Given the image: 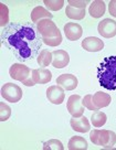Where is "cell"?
Returning <instances> with one entry per match:
<instances>
[{
  "label": "cell",
  "mask_w": 116,
  "mask_h": 150,
  "mask_svg": "<svg viewBox=\"0 0 116 150\" xmlns=\"http://www.w3.org/2000/svg\"><path fill=\"white\" fill-rule=\"evenodd\" d=\"M1 42L19 61L26 62L39 55L43 41L32 23H10L1 31Z\"/></svg>",
  "instance_id": "obj_1"
},
{
  "label": "cell",
  "mask_w": 116,
  "mask_h": 150,
  "mask_svg": "<svg viewBox=\"0 0 116 150\" xmlns=\"http://www.w3.org/2000/svg\"><path fill=\"white\" fill-rule=\"evenodd\" d=\"M97 79L100 85L108 91L116 89V56L105 57L97 67Z\"/></svg>",
  "instance_id": "obj_2"
},
{
  "label": "cell",
  "mask_w": 116,
  "mask_h": 150,
  "mask_svg": "<svg viewBox=\"0 0 116 150\" xmlns=\"http://www.w3.org/2000/svg\"><path fill=\"white\" fill-rule=\"evenodd\" d=\"M90 139L94 145L108 149L116 144V134L106 129H93L90 132Z\"/></svg>",
  "instance_id": "obj_3"
},
{
  "label": "cell",
  "mask_w": 116,
  "mask_h": 150,
  "mask_svg": "<svg viewBox=\"0 0 116 150\" xmlns=\"http://www.w3.org/2000/svg\"><path fill=\"white\" fill-rule=\"evenodd\" d=\"M1 96L10 103H18L22 97V89L14 83H6L1 87Z\"/></svg>",
  "instance_id": "obj_4"
},
{
  "label": "cell",
  "mask_w": 116,
  "mask_h": 150,
  "mask_svg": "<svg viewBox=\"0 0 116 150\" xmlns=\"http://www.w3.org/2000/svg\"><path fill=\"white\" fill-rule=\"evenodd\" d=\"M37 29L42 38H53L60 31L52 19H43L37 23Z\"/></svg>",
  "instance_id": "obj_5"
},
{
  "label": "cell",
  "mask_w": 116,
  "mask_h": 150,
  "mask_svg": "<svg viewBox=\"0 0 116 150\" xmlns=\"http://www.w3.org/2000/svg\"><path fill=\"white\" fill-rule=\"evenodd\" d=\"M31 73H32V70L27 65L21 64V63H14L10 66L9 70L10 76L14 80L19 81V82H23L27 79H29L31 76Z\"/></svg>",
  "instance_id": "obj_6"
},
{
  "label": "cell",
  "mask_w": 116,
  "mask_h": 150,
  "mask_svg": "<svg viewBox=\"0 0 116 150\" xmlns=\"http://www.w3.org/2000/svg\"><path fill=\"white\" fill-rule=\"evenodd\" d=\"M66 108H68L70 114L72 115V117L74 118L83 116L84 110H85L80 95H71L69 97V99H68Z\"/></svg>",
  "instance_id": "obj_7"
},
{
  "label": "cell",
  "mask_w": 116,
  "mask_h": 150,
  "mask_svg": "<svg viewBox=\"0 0 116 150\" xmlns=\"http://www.w3.org/2000/svg\"><path fill=\"white\" fill-rule=\"evenodd\" d=\"M98 33L103 38L111 39V38L116 35V21L113 19H104L102 20L97 27Z\"/></svg>",
  "instance_id": "obj_8"
},
{
  "label": "cell",
  "mask_w": 116,
  "mask_h": 150,
  "mask_svg": "<svg viewBox=\"0 0 116 150\" xmlns=\"http://www.w3.org/2000/svg\"><path fill=\"white\" fill-rule=\"evenodd\" d=\"M65 97L64 88H62L60 85H53L50 86L46 89V98L49 99V102L54 105H60L63 103Z\"/></svg>",
  "instance_id": "obj_9"
},
{
  "label": "cell",
  "mask_w": 116,
  "mask_h": 150,
  "mask_svg": "<svg viewBox=\"0 0 116 150\" xmlns=\"http://www.w3.org/2000/svg\"><path fill=\"white\" fill-rule=\"evenodd\" d=\"M56 84L60 85L65 91H73L76 88L79 81L75 75L72 74H62L56 79Z\"/></svg>",
  "instance_id": "obj_10"
},
{
  "label": "cell",
  "mask_w": 116,
  "mask_h": 150,
  "mask_svg": "<svg viewBox=\"0 0 116 150\" xmlns=\"http://www.w3.org/2000/svg\"><path fill=\"white\" fill-rule=\"evenodd\" d=\"M64 34L70 41H76L83 34V29L79 23L69 22L64 25Z\"/></svg>",
  "instance_id": "obj_11"
},
{
  "label": "cell",
  "mask_w": 116,
  "mask_h": 150,
  "mask_svg": "<svg viewBox=\"0 0 116 150\" xmlns=\"http://www.w3.org/2000/svg\"><path fill=\"white\" fill-rule=\"evenodd\" d=\"M82 47L88 52H98L104 49V42L96 37H88L82 41Z\"/></svg>",
  "instance_id": "obj_12"
},
{
  "label": "cell",
  "mask_w": 116,
  "mask_h": 150,
  "mask_svg": "<svg viewBox=\"0 0 116 150\" xmlns=\"http://www.w3.org/2000/svg\"><path fill=\"white\" fill-rule=\"evenodd\" d=\"M53 60H52V65L56 69H63L68 66L70 62L69 53L64 50H56L53 53Z\"/></svg>",
  "instance_id": "obj_13"
},
{
  "label": "cell",
  "mask_w": 116,
  "mask_h": 150,
  "mask_svg": "<svg viewBox=\"0 0 116 150\" xmlns=\"http://www.w3.org/2000/svg\"><path fill=\"white\" fill-rule=\"evenodd\" d=\"M31 76H32L33 81L36 82V84H46L52 80L51 72L46 67H40V69L32 70Z\"/></svg>",
  "instance_id": "obj_14"
},
{
  "label": "cell",
  "mask_w": 116,
  "mask_h": 150,
  "mask_svg": "<svg viewBox=\"0 0 116 150\" xmlns=\"http://www.w3.org/2000/svg\"><path fill=\"white\" fill-rule=\"evenodd\" d=\"M71 127H72V129L74 131H78V132H88L90 131V122H88V119L86 117H84V116H81V117H78V118H72L71 119Z\"/></svg>",
  "instance_id": "obj_15"
},
{
  "label": "cell",
  "mask_w": 116,
  "mask_h": 150,
  "mask_svg": "<svg viewBox=\"0 0 116 150\" xmlns=\"http://www.w3.org/2000/svg\"><path fill=\"white\" fill-rule=\"evenodd\" d=\"M93 104L94 106L97 108V109H101V108L107 107L110 104H111V96L107 93H104V92H97L93 95L92 97Z\"/></svg>",
  "instance_id": "obj_16"
},
{
  "label": "cell",
  "mask_w": 116,
  "mask_h": 150,
  "mask_svg": "<svg viewBox=\"0 0 116 150\" xmlns=\"http://www.w3.org/2000/svg\"><path fill=\"white\" fill-rule=\"evenodd\" d=\"M53 18V14L50 12V11H48L46 8H43L41 6H38L36 7L34 9L32 10V12H31V20H32V22L37 24L39 21H41L43 19H52Z\"/></svg>",
  "instance_id": "obj_17"
},
{
  "label": "cell",
  "mask_w": 116,
  "mask_h": 150,
  "mask_svg": "<svg viewBox=\"0 0 116 150\" xmlns=\"http://www.w3.org/2000/svg\"><path fill=\"white\" fill-rule=\"evenodd\" d=\"M105 9H106V6H105L104 1L95 0V1H93L92 4L90 5L88 12H90L91 17L97 19V18H101L103 14L105 13Z\"/></svg>",
  "instance_id": "obj_18"
},
{
  "label": "cell",
  "mask_w": 116,
  "mask_h": 150,
  "mask_svg": "<svg viewBox=\"0 0 116 150\" xmlns=\"http://www.w3.org/2000/svg\"><path fill=\"white\" fill-rule=\"evenodd\" d=\"M88 146V141L85 140V138L81 136H73L69 140L68 148L70 150H86Z\"/></svg>",
  "instance_id": "obj_19"
},
{
  "label": "cell",
  "mask_w": 116,
  "mask_h": 150,
  "mask_svg": "<svg viewBox=\"0 0 116 150\" xmlns=\"http://www.w3.org/2000/svg\"><path fill=\"white\" fill-rule=\"evenodd\" d=\"M52 60H53V54L49 50H42L39 53V55L37 56L38 64L41 67L49 66L52 63Z\"/></svg>",
  "instance_id": "obj_20"
},
{
  "label": "cell",
  "mask_w": 116,
  "mask_h": 150,
  "mask_svg": "<svg viewBox=\"0 0 116 150\" xmlns=\"http://www.w3.org/2000/svg\"><path fill=\"white\" fill-rule=\"evenodd\" d=\"M107 120L106 115L103 112H100V110H95L94 114L91 116V122H92V125L96 128H100V127H103L105 125V122Z\"/></svg>",
  "instance_id": "obj_21"
},
{
  "label": "cell",
  "mask_w": 116,
  "mask_h": 150,
  "mask_svg": "<svg viewBox=\"0 0 116 150\" xmlns=\"http://www.w3.org/2000/svg\"><path fill=\"white\" fill-rule=\"evenodd\" d=\"M65 13L68 16V18L73 19V20H81L85 17V10L84 9H76L71 6H68L65 8Z\"/></svg>",
  "instance_id": "obj_22"
},
{
  "label": "cell",
  "mask_w": 116,
  "mask_h": 150,
  "mask_svg": "<svg viewBox=\"0 0 116 150\" xmlns=\"http://www.w3.org/2000/svg\"><path fill=\"white\" fill-rule=\"evenodd\" d=\"M43 150H64V147L60 140L50 139L43 144Z\"/></svg>",
  "instance_id": "obj_23"
},
{
  "label": "cell",
  "mask_w": 116,
  "mask_h": 150,
  "mask_svg": "<svg viewBox=\"0 0 116 150\" xmlns=\"http://www.w3.org/2000/svg\"><path fill=\"white\" fill-rule=\"evenodd\" d=\"M42 41L44 44L49 45V47H58L62 43V34H61V31L58 32L56 37L53 38H42Z\"/></svg>",
  "instance_id": "obj_24"
},
{
  "label": "cell",
  "mask_w": 116,
  "mask_h": 150,
  "mask_svg": "<svg viewBox=\"0 0 116 150\" xmlns=\"http://www.w3.org/2000/svg\"><path fill=\"white\" fill-rule=\"evenodd\" d=\"M43 4L46 5L48 9L52 10V11H58L63 8L64 0H44Z\"/></svg>",
  "instance_id": "obj_25"
},
{
  "label": "cell",
  "mask_w": 116,
  "mask_h": 150,
  "mask_svg": "<svg viewBox=\"0 0 116 150\" xmlns=\"http://www.w3.org/2000/svg\"><path fill=\"white\" fill-rule=\"evenodd\" d=\"M0 25L7 27V23L9 22V10L5 4H0Z\"/></svg>",
  "instance_id": "obj_26"
},
{
  "label": "cell",
  "mask_w": 116,
  "mask_h": 150,
  "mask_svg": "<svg viewBox=\"0 0 116 150\" xmlns=\"http://www.w3.org/2000/svg\"><path fill=\"white\" fill-rule=\"evenodd\" d=\"M11 116V108L6 103H0V120L6 122Z\"/></svg>",
  "instance_id": "obj_27"
},
{
  "label": "cell",
  "mask_w": 116,
  "mask_h": 150,
  "mask_svg": "<svg viewBox=\"0 0 116 150\" xmlns=\"http://www.w3.org/2000/svg\"><path fill=\"white\" fill-rule=\"evenodd\" d=\"M92 97H93V95H91V94L85 95L83 97V99H82V104H83L84 107H86L88 109H90V110H98L97 108L94 106V104H93Z\"/></svg>",
  "instance_id": "obj_28"
},
{
  "label": "cell",
  "mask_w": 116,
  "mask_h": 150,
  "mask_svg": "<svg viewBox=\"0 0 116 150\" xmlns=\"http://www.w3.org/2000/svg\"><path fill=\"white\" fill-rule=\"evenodd\" d=\"M69 6L73 7V8H76V9H84L86 6L90 4L88 0H84V1H78V0H69L68 1Z\"/></svg>",
  "instance_id": "obj_29"
},
{
  "label": "cell",
  "mask_w": 116,
  "mask_h": 150,
  "mask_svg": "<svg viewBox=\"0 0 116 150\" xmlns=\"http://www.w3.org/2000/svg\"><path fill=\"white\" fill-rule=\"evenodd\" d=\"M108 11L110 13L116 18V0H112L108 4Z\"/></svg>",
  "instance_id": "obj_30"
},
{
  "label": "cell",
  "mask_w": 116,
  "mask_h": 150,
  "mask_svg": "<svg viewBox=\"0 0 116 150\" xmlns=\"http://www.w3.org/2000/svg\"><path fill=\"white\" fill-rule=\"evenodd\" d=\"M22 84L26 85V86H29V87H31V86H34V85H36V82L33 81L32 76H30L29 79H27L26 81H23Z\"/></svg>",
  "instance_id": "obj_31"
}]
</instances>
